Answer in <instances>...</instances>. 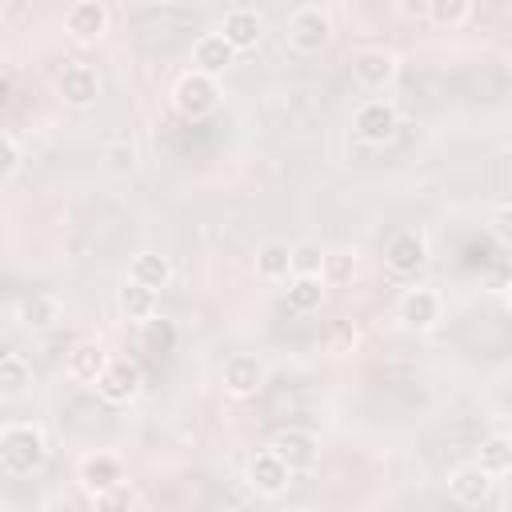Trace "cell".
Masks as SVG:
<instances>
[{"mask_svg":"<svg viewBox=\"0 0 512 512\" xmlns=\"http://www.w3.org/2000/svg\"><path fill=\"white\" fill-rule=\"evenodd\" d=\"M48 456V444H44V432L36 424H12L0 432V468L12 472V476H28L44 464Z\"/></svg>","mask_w":512,"mask_h":512,"instance_id":"obj_1","label":"cell"},{"mask_svg":"<svg viewBox=\"0 0 512 512\" xmlns=\"http://www.w3.org/2000/svg\"><path fill=\"white\" fill-rule=\"evenodd\" d=\"M172 104L180 116L188 120H200L208 112H216L220 104V84L212 76H200V72H184L176 84H172Z\"/></svg>","mask_w":512,"mask_h":512,"instance_id":"obj_2","label":"cell"},{"mask_svg":"<svg viewBox=\"0 0 512 512\" xmlns=\"http://www.w3.org/2000/svg\"><path fill=\"white\" fill-rule=\"evenodd\" d=\"M328 36H332L328 12H320L316 4H304V8L292 12V20H288V44L296 52H320L328 44Z\"/></svg>","mask_w":512,"mask_h":512,"instance_id":"obj_3","label":"cell"},{"mask_svg":"<svg viewBox=\"0 0 512 512\" xmlns=\"http://www.w3.org/2000/svg\"><path fill=\"white\" fill-rule=\"evenodd\" d=\"M400 128V116L388 100H364L352 116V132L364 140V144H388Z\"/></svg>","mask_w":512,"mask_h":512,"instance_id":"obj_4","label":"cell"},{"mask_svg":"<svg viewBox=\"0 0 512 512\" xmlns=\"http://www.w3.org/2000/svg\"><path fill=\"white\" fill-rule=\"evenodd\" d=\"M268 452L276 460L288 464V472H300V468H312L316 456H320V440L308 432V428H280L268 444Z\"/></svg>","mask_w":512,"mask_h":512,"instance_id":"obj_5","label":"cell"},{"mask_svg":"<svg viewBox=\"0 0 512 512\" xmlns=\"http://www.w3.org/2000/svg\"><path fill=\"white\" fill-rule=\"evenodd\" d=\"M424 260H428V244H424V236L420 232H396V236H388V244H384V264H388V272H396V276H416L420 268H424Z\"/></svg>","mask_w":512,"mask_h":512,"instance_id":"obj_6","label":"cell"},{"mask_svg":"<svg viewBox=\"0 0 512 512\" xmlns=\"http://www.w3.org/2000/svg\"><path fill=\"white\" fill-rule=\"evenodd\" d=\"M96 392L108 404H128L140 392V368H136V360H128V356L108 360L104 372H100V380H96Z\"/></svg>","mask_w":512,"mask_h":512,"instance_id":"obj_7","label":"cell"},{"mask_svg":"<svg viewBox=\"0 0 512 512\" xmlns=\"http://www.w3.org/2000/svg\"><path fill=\"white\" fill-rule=\"evenodd\" d=\"M64 32L76 40V44H96L104 32H108V8L100 0H80L64 12Z\"/></svg>","mask_w":512,"mask_h":512,"instance_id":"obj_8","label":"cell"},{"mask_svg":"<svg viewBox=\"0 0 512 512\" xmlns=\"http://www.w3.org/2000/svg\"><path fill=\"white\" fill-rule=\"evenodd\" d=\"M264 360L252 356V352H236L224 360V388L232 396H256L264 388Z\"/></svg>","mask_w":512,"mask_h":512,"instance_id":"obj_9","label":"cell"},{"mask_svg":"<svg viewBox=\"0 0 512 512\" xmlns=\"http://www.w3.org/2000/svg\"><path fill=\"white\" fill-rule=\"evenodd\" d=\"M248 484L260 492V496H280L284 488H288V480H292V472H288V464L284 460H276L268 448L264 452H256L252 460H248Z\"/></svg>","mask_w":512,"mask_h":512,"instance_id":"obj_10","label":"cell"},{"mask_svg":"<svg viewBox=\"0 0 512 512\" xmlns=\"http://www.w3.org/2000/svg\"><path fill=\"white\" fill-rule=\"evenodd\" d=\"M60 96H64V104H72V108L96 104V96H100V76H96V68H92V64H68V68L60 72Z\"/></svg>","mask_w":512,"mask_h":512,"instance_id":"obj_11","label":"cell"},{"mask_svg":"<svg viewBox=\"0 0 512 512\" xmlns=\"http://www.w3.org/2000/svg\"><path fill=\"white\" fill-rule=\"evenodd\" d=\"M232 60H236V52L228 48V40L220 32H208V36H200L192 44V72H200V76H212L216 80Z\"/></svg>","mask_w":512,"mask_h":512,"instance_id":"obj_12","label":"cell"},{"mask_svg":"<svg viewBox=\"0 0 512 512\" xmlns=\"http://www.w3.org/2000/svg\"><path fill=\"white\" fill-rule=\"evenodd\" d=\"M352 76L364 88H384L396 76V56L388 48H364V52L352 56Z\"/></svg>","mask_w":512,"mask_h":512,"instance_id":"obj_13","label":"cell"},{"mask_svg":"<svg viewBox=\"0 0 512 512\" xmlns=\"http://www.w3.org/2000/svg\"><path fill=\"white\" fill-rule=\"evenodd\" d=\"M80 484L88 492H96V496H108V492H116L124 484V464L116 456H104V452L100 456H88L80 464Z\"/></svg>","mask_w":512,"mask_h":512,"instance_id":"obj_14","label":"cell"},{"mask_svg":"<svg viewBox=\"0 0 512 512\" xmlns=\"http://www.w3.org/2000/svg\"><path fill=\"white\" fill-rule=\"evenodd\" d=\"M400 320L408 328H416V332L432 328L440 320V296L432 288H408L404 300H400Z\"/></svg>","mask_w":512,"mask_h":512,"instance_id":"obj_15","label":"cell"},{"mask_svg":"<svg viewBox=\"0 0 512 512\" xmlns=\"http://www.w3.org/2000/svg\"><path fill=\"white\" fill-rule=\"evenodd\" d=\"M220 36L228 40L232 52L256 48V40H260V16H256L252 8H232V12H224V28H220Z\"/></svg>","mask_w":512,"mask_h":512,"instance_id":"obj_16","label":"cell"},{"mask_svg":"<svg viewBox=\"0 0 512 512\" xmlns=\"http://www.w3.org/2000/svg\"><path fill=\"white\" fill-rule=\"evenodd\" d=\"M448 492H452L460 504H480V500H488V492H492V476H488L484 468H476V464H460V468L448 476Z\"/></svg>","mask_w":512,"mask_h":512,"instance_id":"obj_17","label":"cell"},{"mask_svg":"<svg viewBox=\"0 0 512 512\" xmlns=\"http://www.w3.org/2000/svg\"><path fill=\"white\" fill-rule=\"evenodd\" d=\"M104 364H108V356H104V348L96 340H80L68 352V376L80 380V384H96L100 372H104Z\"/></svg>","mask_w":512,"mask_h":512,"instance_id":"obj_18","label":"cell"},{"mask_svg":"<svg viewBox=\"0 0 512 512\" xmlns=\"http://www.w3.org/2000/svg\"><path fill=\"white\" fill-rule=\"evenodd\" d=\"M128 280L156 292V288H164V284L172 280V264H168V256H160V252H136L132 264H128Z\"/></svg>","mask_w":512,"mask_h":512,"instance_id":"obj_19","label":"cell"},{"mask_svg":"<svg viewBox=\"0 0 512 512\" xmlns=\"http://www.w3.org/2000/svg\"><path fill=\"white\" fill-rule=\"evenodd\" d=\"M116 308H120L124 320L148 324V320L156 316V292H152V288H140V284H132V280H124V284L116 288Z\"/></svg>","mask_w":512,"mask_h":512,"instance_id":"obj_20","label":"cell"},{"mask_svg":"<svg viewBox=\"0 0 512 512\" xmlns=\"http://www.w3.org/2000/svg\"><path fill=\"white\" fill-rule=\"evenodd\" d=\"M60 300L52 296V292H32L24 304H20V324L24 328H32V332H44V328H52L56 320H60Z\"/></svg>","mask_w":512,"mask_h":512,"instance_id":"obj_21","label":"cell"},{"mask_svg":"<svg viewBox=\"0 0 512 512\" xmlns=\"http://www.w3.org/2000/svg\"><path fill=\"white\" fill-rule=\"evenodd\" d=\"M476 468H484L488 476H504V472L512 468V440H508L504 432H492V436L480 444Z\"/></svg>","mask_w":512,"mask_h":512,"instance_id":"obj_22","label":"cell"},{"mask_svg":"<svg viewBox=\"0 0 512 512\" xmlns=\"http://www.w3.org/2000/svg\"><path fill=\"white\" fill-rule=\"evenodd\" d=\"M320 304H324V280L320 276H292L288 312H316Z\"/></svg>","mask_w":512,"mask_h":512,"instance_id":"obj_23","label":"cell"},{"mask_svg":"<svg viewBox=\"0 0 512 512\" xmlns=\"http://www.w3.org/2000/svg\"><path fill=\"white\" fill-rule=\"evenodd\" d=\"M32 384V368L24 356H0V396L4 400H16L24 396Z\"/></svg>","mask_w":512,"mask_h":512,"instance_id":"obj_24","label":"cell"},{"mask_svg":"<svg viewBox=\"0 0 512 512\" xmlns=\"http://www.w3.org/2000/svg\"><path fill=\"white\" fill-rule=\"evenodd\" d=\"M256 272L264 276V280H284L292 268H288V244H280V240H268V244H260V252H256Z\"/></svg>","mask_w":512,"mask_h":512,"instance_id":"obj_25","label":"cell"},{"mask_svg":"<svg viewBox=\"0 0 512 512\" xmlns=\"http://www.w3.org/2000/svg\"><path fill=\"white\" fill-rule=\"evenodd\" d=\"M140 344H144V352H152V356H168V352L176 348V324L152 316V320L144 324V332H140Z\"/></svg>","mask_w":512,"mask_h":512,"instance_id":"obj_26","label":"cell"},{"mask_svg":"<svg viewBox=\"0 0 512 512\" xmlns=\"http://www.w3.org/2000/svg\"><path fill=\"white\" fill-rule=\"evenodd\" d=\"M288 268H292V276H320V268H324V248L312 244V240L292 244V248H288Z\"/></svg>","mask_w":512,"mask_h":512,"instance_id":"obj_27","label":"cell"},{"mask_svg":"<svg viewBox=\"0 0 512 512\" xmlns=\"http://www.w3.org/2000/svg\"><path fill=\"white\" fill-rule=\"evenodd\" d=\"M352 276H356V256L352 252H324V268H320L324 288L328 284H348Z\"/></svg>","mask_w":512,"mask_h":512,"instance_id":"obj_28","label":"cell"},{"mask_svg":"<svg viewBox=\"0 0 512 512\" xmlns=\"http://www.w3.org/2000/svg\"><path fill=\"white\" fill-rule=\"evenodd\" d=\"M424 12H428L436 24H460V20H468L472 4H468V0H432Z\"/></svg>","mask_w":512,"mask_h":512,"instance_id":"obj_29","label":"cell"},{"mask_svg":"<svg viewBox=\"0 0 512 512\" xmlns=\"http://www.w3.org/2000/svg\"><path fill=\"white\" fill-rule=\"evenodd\" d=\"M356 348V324L352 320H336L328 328V352H352Z\"/></svg>","mask_w":512,"mask_h":512,"instance_id":"obj_30","label":"cell"},{"mask_svg":"<svg viewBox=\"0 0 512 512\" xmlns=\"http://www.w3.org/2000/svg\"><path fill=\"white\" fill-rule=\"evenodd\" d=\"M16 168H20V148H16V140H12V136H4V132H0V180H8Z\"/></svg>","mask_w":512,"mask_h":512,"instance_id":"obj_31","label":"cell"},{"mask_svg":"<svg viewBox=\"0 0 512 512\" xmlns=\"http://www.w3.org/2000/svg\"><path fill=\"white\" fill-rule=\"evenodd\" d=\"M492 232H496L500 240H508V204H504V208L492 216Z\"/></svg>","mask_w":512,"mask_h":512,"instance_id":"obj_32","label":"cell"},{"mask_svg":"<svg viewBox=\"0 0 512 512\" xmlns=\"http://www.w3.org/2000/svg\"><path fill=\"white\" fill-rule=\"evenodd\" d=\"M8 92H12V84H8V80H0V104H8Z\"/></svg>","mask_w":512,"mask_h":512,"instance_id":"obj_33","label":"cell"},{"mask_svg":"<svg viewBox=\"0 0 512 512\" xmlns=\"http://www.w3.org/2000/svg\"><path fill=\"white\" fill-rule=\"evenodd\" d=\"M288 512H312V508H288Z\"/></svg>","mask_w":512,"mask_h":512,"instance_id":"obj_34","label":"cell"}]
</instances>
